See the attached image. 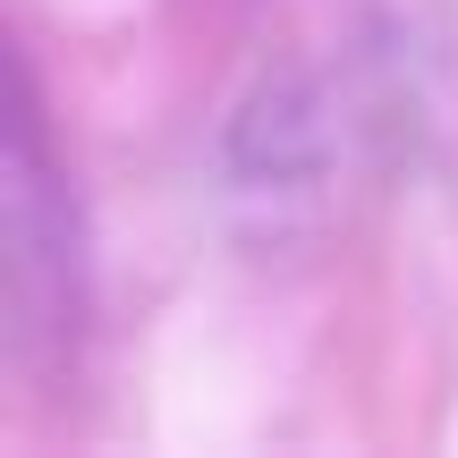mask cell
Masks as SVG:
<instances>
[{
    "label": "cell",
    "mask_w": 458,
    "mask_h": 458,
    "mask_svg": "<svg viewBox=\"0 0 458 458\" xmlns=\"http://www.w3.org/2000/svg\"><path fill=\"white\" fill-rule=\"evenodd\" d=\"M0 204H9V221H0V238H9L0 280H9L17 348L26 357H68L85 331V255H77V204H68L60 162H51L26 60H9V187H0Z\"/></svg>",
    "instance_id": "1"
}]
</instances>
